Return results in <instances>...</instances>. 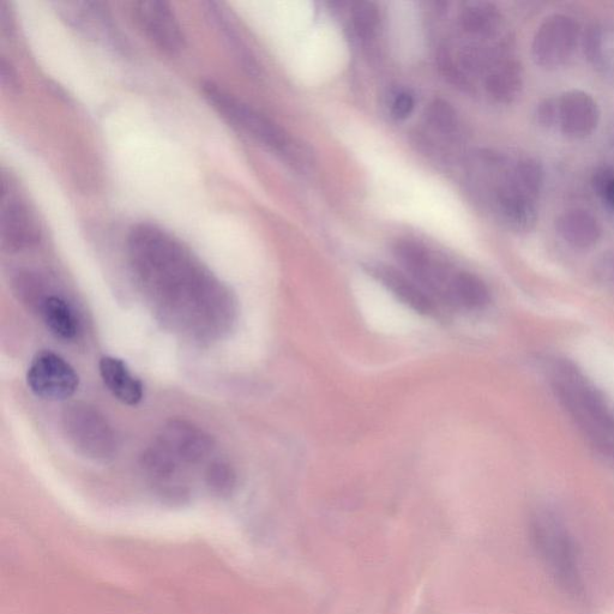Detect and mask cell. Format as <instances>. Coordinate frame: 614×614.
Here are the masks:
<instances>
[{"label":"cell","mask_w":614,"mask_h":614,"mask_svg":"<svg viewBox=\"0 0 614 614\" xmlns=\"http://www.w3.org/2000/svg\"><path fill=\"white\" fill-rule=\"evenodd\" d=\"M135 273L167 298H222V288L172 234L153 224L136 225L128 238Z\"/></svg>","instance_id":"1"},{"label":"cell","mask_w":614,"mask_h":614,"mask_svg":"<svg viewBox=\"0 0 614 614\" xmlns=\"http://www.w3.org/2000/svg\"><path fill=\"white\" fill-rule=\"evenodd\" d=\"M552 388L589 444L603 457L614 445V412L605 397L569 360L553 365Z\"/></svg>","instance_id":"2"},{"label":"cell","mask_w":614,"mask_h":614,"mask_svg":"<svg viewBox=\"0 0 614 614\" xmlns=\"http://www.w3.org/2000/svg\"><path fill=\"white\" fill-rule=\"evenodd\" d=\"M202 93L213 110L232 128L254 138L273 152L285 156L294 166L305 168L310 164L311 155L302 143L292 140L280 125L246 104L238 96L228 92L220 84L206 81L202 84Z\"/></svg>","instance_id":"3"},{"label":"cell","mask_w":614,"mask_h":614,"mask_svg":"<svg viewBox=\"0 0 614 614\" xmlns=\"http://www.w3.org/2000/svg\"><path fill=\"white\" fill-rule=\"evenodd\" d=\"M534 549L549 573L571 597L585 598L579 552L563 521L551 511H538L531 521Z\"/></svg>","instance_id":"4"},{"label":"cell","mask_w":614,"mask_h":614,"mask_svg":"<svg viewBox=\"0 0 614 614\" xmlns=\"http://www.w3.org/2000/svg\"><path fill=\"white\" fill-rule=\"evenodd\" d=\"M66 439L78 454L94 461H107L116 454L118 442L110 421L88 403H72L62 415Z\"/></svg>","instance_id":"5"},{"label":"cell","mask_w":614,"mask_h":614,"mask_svg":"<svg viewBox=\"0 0 614 614\" xmlns=\"http://www.w3.org/2000/svg\"><path fill=\"white\" fill-rule=\"evenodd\" d=\"M396 260L436 302L450 306L451 286L457 272L439 261L423 244L402 239L394 246Z\"/></svg>","instance_id":"6"},{"label":"cell","mask_w":614,"mask_h":614,"mask_svg":"<svg viewBox=\"0 0 614 614\" xmlns=\"http://www.w3.org/2000/svg\"><path fill=\"white\" fill-rule=\"evenodd\" d=\"M579 40V23L573 17L555 14L545 18L532 42L535 64L546 70L562 68L573 58Z\"/></svg>","instance_id":"7"},{"label":"cell","mask_w":614,"mask_h":614,"mask_svg":"<svg viewBox=\"0 0 614 614\" xmlns=\"http://www.w3.org/2000/svg\"><path fill=\"white\" fill-rule=\"evenodd\" d=\"M132 16L146 38L168 56L184 51L186 38L182 24L171 5L159 0H141L132 4Z\"/></svg>","instance_id":"8"},{"label":"cell","mask_w":614,"mask_h":614,"mask_svg":"<svg viewBox=\"0 0 614 614\" xmlns=\"http://www.w3.org/2000/svg\"><path fill=\"white\" fill-rule=\"evenodd\" d=\"M27 382L36 396L60 401L76 393L80 379L68 361L52 352H41L29 365Z\"/></svg>","instance_id":"9"},{"label":"cell","mask_w":614,"mask_h":614,"mask_svg":"<svg viewBox=\"0 0 614 614\" xmlns=\"http://www.w3.org/2000/svg\"><path fill=\"white\" fill-rule=\"evenodd\" d=\"M3 245L10 251H22L40 242L41 230L38 219L28 203L17 194L14 186L3 177L2 195Z\"/></svg>","instance_id":"10"},{"label":"cell","mask_w":614,"mask_h":614,"mask_svg":"<svg viewBox=\"0 0 614 614\" xmlns=\"http://www.w3.org/2000/svg\"><path fill=\"white\" fill-rule=\"evenodd\" d=\"M160 443L180 466L196 465L213 453L214 441L206 431L185 420H172L164 426Z\"/></svg>","instance_id":"11"},{"label":"cell","mask_w":614,"mask_h":614,"mask_svg":"<svg viewBox=\"0 0 614 614\" xmlns=\"http://www.w3.org/2000/svg\"><path fill=\"white\" fill-rule=\"evenodd\" d=\"M60 15L70 26L96 41L116 48L122 47L119 33L114 27L110 14L104 4L95 2L59 3Z\"/></svg>","instance_id":"12"},{"label":"cell","mask_w":614,"mask_h":614,"mask_svg":"<svg viewBox=\"0 0 614 614\" xmlns=\"http://www.w3.org/2000/svg\"><path fill=\"white\" fill-rule=\"evenodd\" d=\"M600 111L597 101L582 90H569L558 96V126L565 136L586 138L598 128Z\"/></svg>","instance_id":"13"},{"label":"cell","mask_w":614,"mask_h":614,"mask_svg":"<svg viewBox=\"0 0 614 614\" xmlns=\"http://www.w3.org/2000/svg\"><path fill=\"white\" fill-rule=\"evenodd\" d=\"M538 200V197L522 189L511 177L510 172L496 190L497 212L505 224L514 231L532 230L538 219Z\"/></svg>","instance_id":"14"},{"label":"cell","mask_w":614,"mask_h":614,"mask_svg":"<svg viewBox=\"0 0 614 614\" xmlns=\"http://www.w3.org/2000/svg\"><path fill=\"white\" fill-rule=\"evenodd\" d=\"M366 270L373 278L381 282L397 300L420 315H435L438 311L436 300L405 272L381 263L371 264Z\"/></svg>","instance_id":"15"},{"label":"cell","mask_w":614,"mask_h":614,"mask_svg":"<svg viewBox=\"0 0 614 614\" xmlns=\"http://www.w3.org/2000/svg\"><path fill=\"white\" fill-rule=\"evenodd\" d=\"M588 62L614 86V24L594 23L583 38Z\"/></svg>","instance_id":"16"},{"label":"cell","mask_w":614,"mask_h":614,"mask_svg":"<svg viewBox=\"0 0 614 614\" xmlns=\"http://www.w3.org/2000/svg\"><path fill=\"white\" fill-rule=\"evenodd\" d=\"M556 230L565 243L579 250L593 248L601 237L598 220L585 209L564 212L556 221Z\"/></svg>","instance_id":"17"},{"label":"cell","mask_w":614,"mask_h":614,"mask_svg":"<svg viewBox=\"0 0 614 614\" xmlns=\"http://www.w3.org/2000/svg\"><path fill=\"white\" fill-rule=\"evenodd\" d=\"M100 375L108 390L120 402L136 406L143 399V384L123 360L105 357L100 361Z\"/></svg>","instance_id":"18"},{"label":"cell","mask_w":614,"mask_h":614,"mask_svg":"<svg viewBox=\"0 0 614 614\" xmlns=\"http://www.w3.org/2000/svg\"><path fill=\"white\" fill-rule=\"evenodd\" d=\"M485 88L493 100L511 104L522 92L521 65L516 60H502L493 65L486 76Z\"/></svg>","instance_id":"19"},{"label":"cell","mask_w":614,"mask_h":614,"mask_svg":"<svg viewBox=\"0 0 614 614\" xmlns=\"http://www.w3.org/2000/svg\"><path fill=\"white\" fill-rule=\"evenodd\" d=\"M206 5L210 20L213 21L219 32L224 35L225 40L228 42V46H230L233 53L236 54L243 69L248 71V74L252 76L260 74V66H258L255 57L252 56L250 48L245 45L242 36L238 33L236 24L233 23L232 18H230L224 6L214 2H209Z\"/></svg>","instance_id":"20"},{"label":"cell","mask_w":614,"mask_h":614,"mask_svg":"<svg viewBox=\"0 0 614 614\" xmlns=\"http://www.w3.org/2000/svg\"><path fill=\"white\" fill-rule=\"evenodd\" d=\"M490 303V291L477 275L457 272L451 286L450 307L474 311L484 309Z\"/></svg>","instance_id":"21"},{"label":"cell","mask_w":614,"mask_h":614,"mask_svg":"<svg viewBox=\"0 0 614 614\" xmlns=\"http://www.w3.org/2000/svg\"><path fill=\"white\" fill-rule=\"evenodd\" d=\"M461 26L466 33L489 38L501 28L502 16L496 5L487 2L466 4L461 12Z\"/></svg>","instance_id":"22"},{"label":"cell","mask_w":614,"mask_h":614,"mask_svg":"<svg viewBox=\"0 0 614 614\" xmlns=\"http://www.w3.org/2000/svg\"><path fill=\"white\" fill-rule=\"evenodd\" d=\"M41 315L54 335L59 339L74 340L78 333V322L74 310L64 299L51 296L41 302Z\"/></svg>","instance_id":"23"},{"label":"cell","mask_w":614,"mask_h":614,"mask_svg":"<svg viewBox=\"0 0 614 614\" xmlns=\"http://www.w3.org/2000/svg\"><path fill=\"white\" fill-rule=\"evenodd\" d=\"M427 122L443 135H454L459 125L455 108L448 101H432L426 111Z\"/></svg>","instance_id":"24"},{"label":"cell","mask_w":614,"mask_h":614,"mask_svg":"<svg viewBox=\"0 0 614 614\" xmlns=\"http://www.w3.org/2000/svg\"><path fill=\"white\" fill-rule=\"evenodd\" d=\"M206 481L209 489L216 495L227 496L236 486V472L230 463L222 460L214 461L207 468Z\"/></svg>","instance_id":"25"},{"label":"cell","mask_w":614,"mask_h":614,"mask_svg":"<svg viewBox=\"0 0 614 614\" xmlns=\"http://www.w3.org/2000/svg\"><path fill=\"white\" fill-rule=\"evenodd\" d=\"M352 18L354 28L361 38L369 39L376 33L379 23V10L375 3H355L352 9Z\"/></svg>","instance_id":"26"},{"label":"cell","mask_w":614,"mask_h":614,"mask_svg":"<svg viewBox=\"0 0 614 614\" xmlns=\"http://www.w3.org/2000/svg\"><path fill=\"white\" fill-rule=\"evenodd\" d=\"M593 184L595 191L614 210V171L607 167L600 168L594 174Z\"/></svg>","instance_id":"27"},{"label":"cell","mask_w":614,"mask_h":614,"mask_svg":"<svg viewBox=\"0 0 614 614\" xmlns=\"http://www.w3.org/2000/svg\"><path fill=\"white\" fill-rule=\"evenodd\" d=\"M594 275L601 284L614 286V250L606 251L594 263Z\"/></svg>","instance_id":"28"},{"label":"cell","mask_w":614,"mask_h":614,"mask_svg":"<svg viewBox=\"0 0 614 614\" xmlns=\"http://www.w3.org/2000/svg\"><path fill=\"white\" fill-rule=\"evenodd\" d=\"M538 123L544 128L552 129L558 126V96L545 99L537 108Z\"/></svg>","instance_id":"29"},{"label":"cell","mask_w":614,"mask_h":614,"mask_svg":"<svg viewBox=\"0 0 614 614\" xmlns=\"http://www.w3.org/2000/svg\"><path fill=\"white\" fill-rule=\"evenodd\" d=\"M415 106L414 96L402 90L395 94L393 102H391V116L397 120H403L411 116Z\"/></svg>","instance_id":"30"},{"label":"cell","mask_w":614,"mask_h":614,"mask_svg":"<svg viewBox=\"0 0 614 614\" xmlns=\"http://www.w3.org/2000/svg\"><path fill=\"white\" fill-rule=\"evenodd\" d=\"M2 81L4 86H8L11 89L18 87L15 71L4 58L2 59Z\"/></svg>","instance_id":"31"}]
</instances>
